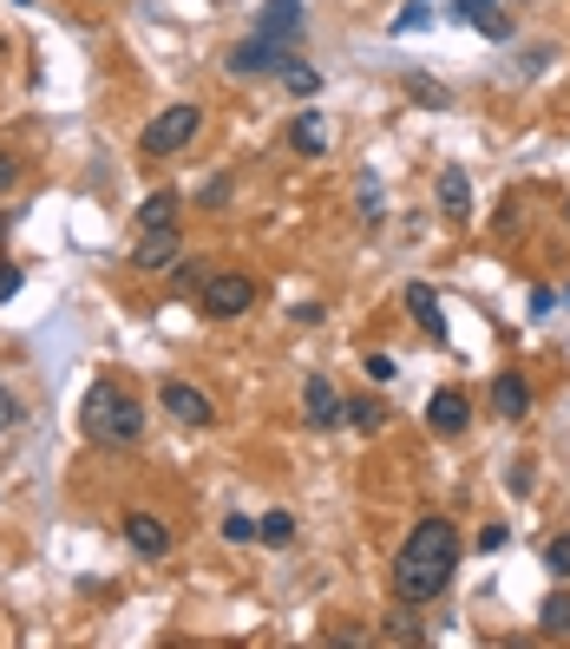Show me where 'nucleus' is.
<instances>
[{"label": "nucleus", "instance_id": "obj_17", "mask_svg": "<svg viewBox=\"0 0 570 649\" xmlns=\"http://www.w3.org/2000/svg\"><path fill=\"white\" fill-rule=\"evenodd\" d=\"M538 630H544V637H570V590H551V597L538 604Z\"/></svg>", "mask_w": 570, "mask_h": 649}, {"label": "nucleus", "instance_id": "obj_7", "mask_svg": "<svg viewBox=\"0 0 570 649\" xmlns=\"http://www.w3.org/2000/svg\"><path fill=\"white\" fill-rule=\"evenodd\" d=\"M427 427L439 439H459V433L472 427V400H466V387H439L427 400Z\"/></svg>", "mask_w": 570, "mask_h": 649}, {"label": "nucleus", "instance_id": "obj_25", "mask_svg": "<svg viewBox=\"0 0 570 649\" xmlns=\"http://www.w3.org/2000/svg\"><path fill=\"white\" fill-rule=\"evenodd\" d=\"M223 538H230V545H250V538H256V518L230 511V518H223Z\"/></svg>", "mask_w": 570, "mask_h": 649}, {"label": "nucleus", "instance_id": "obj_31", "mask_svg": "<svg viewBox=\"0 0 570 649\" xmlns=\"http://www.w3.org/2000/svg\"><path fill=\"white\" fill-rule=\"evenodd\" d=\"M13 178H20V164H13V158H7V151H0V191H7V184H13Z\"/></svg>", "mask_w": 570, "mask_h": 649}, {"label": "nucleus", "instance_id": "obj_27", "mask_svg": "<svg viewBox=\"0 0 570 649\" xmlns=\"http://www.w3.org/2000/svg\"><path fill=\"white\" fill-rule=\"evenodd\" d=\"M13 427H20V400L0 387V433H13Z\"/></svg>", "mask_w": 570, "mask_h": 649}, {"label": "nucleus", "instance_id": "obj_19", "mask_svg": "<svg viewBox=\"0 0 570 649\" xmlns=\"http://www.w3.org/2000/svg\"><path fill=\"white\" fill-rule=\"evenodd\" d=\"M171 211H177V197H171V191H151V197L139 204V230H164Z\"/></svg>", "mask_w": 570, "mask_h": 649}, {"label": "nucleus", "instance_id": "obj_1", "mask_svg": "<svg viewBox=\"0 0 570 649\" xmlns=\"http://www.w3.org/2000/svg\"><path fill=\"white\" fill-rule=\"evenodd\" d=\"M452 565H459V531H452V518H420L414 525V538L400 545V558H394V590H400V604H432L446 584H452Z\"/></svg>", "mask_w": 570, "mask_h": 649}, {"label": "nucleus", "instance_id": "obj_8", "mask_svg": "<svg viewBox=\"0 0 570 649\" xmlns=\"http://www.w3.org/2000/svg\"><path fill=\"white\" fill-rule=\"evenodd\" d=\"M177 256H184V243H177V230L164 223V230H144L139 250H132V263H139L144 276H164V270H177Z\"/></svg>", "mask_w": 570, "mask_h": 649}, {"label": "nucleus", "instance_id": "obj_15", "mask_svg": "<svg viewBox=\"0 0 570 649\" xmlns=\"http://www.w3.org/2000/svg\"><path fill=\"white\" fill-rule=\"evenodd\" d=\"M288 151H302V158H322V151H328V119H322V112H302V119L288 125Z\"/></svg>", "mask_w": 570, "mask_h": 649}, {"label": "nucleus", "instance_id": "obj_29", "mask_svg": "<svg viewBox=\"0 0 570 649\" xmlns=\"http://www.w3.org/2000/svg\"><path fill=\"white\" fill-rule=\"evenodd\" d=\"M367 374L374 381H394V355H367Z\"/></svg>", "mask_w": 570, "mask_h": 649}, {"label": "nucleus", "instance_id": "obj_23", "mask_svg": "<svg viewBox=\"0 0 570 649\" xmlns=\"http://www.w3.org/2000/svg\"><path fill=\"white\" fill-rule=\"evenodd\" d=\"M380 643H420V623H414V610H394V617H387V630H380Z\"/></svg>", "mask_w": 570, "mask_h": 649}, {"label": "nucleus", "instance_id": "obj_14", "mask_svg": "<svg viewBox=\"0 0 570 649\" xmlns=\"http://www.w3.org/2000/svg\"><path fill=\"white\" fill-rule=\"evenodd\" d=\"M432 191H439V211H446V216H472V178H466L459 164H446Z\"/></svg>", "mask_w": 570, "mask_h": 649}, {"label": "nucleus", "instance_id": "obj_2", "mask_svg": "<svg viewBox=\"0 0 570 649\" xmlns=\"http://www.w3.org/2000/svg\"><path fill=\"white\" fill-rule=\"evenodd\" d=\"M85 433H92L99 446H139L144 407L119 387V381H92V394H85Z\"/></svg>", "mask_w": 570, "mask_h": 649}, {"label": "nucleus", "instance_id": "obj_3", "mask_svg": "<svg viewBox=\"0 0 570 649\" xmlns=\"http://www.w3.org/2000/svg\"><path fill=\"white\" fill-rule=\"evenodd\" d=\"M204 132V105L197 99H177V105H164L151 125H144V158H177V151H191V139Z\"/></svg>", "mask_w": 570, "mask_h": 649}, {"label": "nucleus", "instance_id": "obj_18", "mask_svg": "<svg viewBox=\"0 0 570 649\" xmlns=\"http://www.w3.org/2000/svg\"><path fill=\"white\" fill-rule=\"evenodd\" d=\"M342 420H348L355 433H380V427H387V407H380V400H360V394H355V400H342Z\"/></svg>", "mask_w": 570, "mask_h": 649}, {"label": "nucleus", "instance_id": "obj_32", "mask_svg": "<svg viewBox=\"0 0 570 649\" xmlns=\"http://www.w3.org/2000/svg\"><path fill=\"white\" fill-rule=\"evenodd\" d=\"M564 216H570V204H564Z\"/></svg>", "mask_w": 570, "mask_h": 649}, {"label": "nucleus", "instance_id": "obj_16", "mask_svg": "<svg viewBox=\"0 0 570 649\" xmlns=\"http://www.w3.org/2000/svg\"><path fill=\"white\" fill-rule=\"evenodd\" d=\"M256 33H269V40H295V33H302V0H269L263 20H256Z\"/></svg>", "mask_w": 570, "mask_h": 649}, {"label": "nucleus", "instance_id": "obj_9", "mask_svg": "<svg viewBox=\"0 0 570 649\" xmlns=\"http://www.w3.org/2000/svg\"><path fill=\"white\" fill-rule=\"evenodd\" d=\"M119 531H125V545H132L139 558H164V551H171V525H164V518H151V511H125V518H119Z\"/></svg>", "mask_w": 570, "mask_h": 649}, {"label": "nucleus", "instance_id": "obj_5", "mask_svg": "<svg viewBox=\"0 0 570 649\" xmlns=\"http://www.w3.org/2000/svg\"><path fill=\"white\" fill-rule=\"evenodd\" d=\"M283 67H288V40H269V33H256V40H243L230 53L236 79H263V72H283Z\"/></svg>", "mask_w": 570, "mask_h": 649}, {"label": "nucleus", "instance_id": "obj_6", "mask_svg": "<svg viewBox=\"0 0 570 649\" xmlns=\"http://www.w3.org/2000/svg\"><path fill=\"white\" fill-rule=\"evenodd\" d=\"M157 407H164L171 420H184V427H211L216 420L211 394H197L191 381H164V387H157Z\"/></svg>", "mask_w": 570, "mask_h": 649}, {"label": "nucleus", "instance_id": "obj_21", "mask_svg": "<svg viewBox=\"0 0 570 649\" xmlns=\"http://www.w3.org/2000/svg\"><path fill=\"white\" fill-rule=\"evenodd\" d=\"M256 538H263V545H295V511H269V518L256 525Z\"/></svg>", "mask_w": 570, "mask_h": 649}, {"label": "nucleus", "instance_id": "obj_28", "mask_svg": "<svg viewBox=\"0 0 570 649\" xmlns=\"http://www.w3.org/2000/svg\"><path fill=\"white\" fill-rule=\"evenodd\" d=\"M505 538H511L505 525H486V531H479V551H505Z\"/></svg>", "mask_w": 570, "mask_h": 649}, {"label": "nucleus", "instance_id": "obj_26", "mask_svg": "<svg viewBox=\"0 0 570 649\" xmlns=\"http://www.w3.org/2000/svg\"><path fill=\"white\" fill-rule=\"evenodd\" d=\"M414 27H427V7H420V0H407V7L394 13V33H414Z\"/></svg>", "mask_w": 570, "mask_h": 649}, {"label": "nucleus", "instance_id": "obj_30", "mask_svg": "<svg viewBox=\"0 0 570 649\" xmlns=\"http://www.w3.org/2000/svg\"><path fill=\"white\" fill-rule=\"evenodd\" d=\"M13 288H20V270H13V263H0V302H7Z\"/></svg>", "mask_w": 570, "mask_h": 649}, {"label": "nucleus", "instance_id": "obj_11", "mask_svg": "<svg viewBox=\"0 0 570 649\" xmlns=\"http://www.w3.org/2000/svg\"><path fill=\"white\" fill-rule=\"evenodd\" d=\"M452 20H472L486 40H511V20H505L499 0H452Z\"/></svg>", "mask_w": 570, "mask_h": 649}, {"label": "nucleus", "instance_id": "obj_12", "mask_svg": "<svg viewBox=\"0 0 570 649\" xmlns=\"http://www.w3.org/2000/svg\"><path fill=\"white\" fill-rule=\"evenodd\" d=\"M407 315L427 328V342H446V315H439V295H432V283H407Z\"/></svg>", "mask_w": 570, "mask_h": 649}, {"label": "nucleus", "instance_id": "obj_24", "mask_svg": "<svg viewBox=\"0 0 570 649\" xmlns=\"http://www.w3.org/2000/svg\"><path fill=\"white\" fill-rule=\"evenodd\" d=\"M407 92H414L420 105H432V112H446V105H452V99H446V85H432V79H420V72L407 79Z\"/></svg>", "mask_w": 570, "mask_h": 649}, {"label": "nucleus", "instance_id": "obj_22", "mask_svg": "<svg viewBox=\"0 0 570 649\" xmlns=\"http://www.w3.org/2000/svg\"><path fill=\"white\" fill-rule=\"evenodd\" d=\"M544 571L558 577V584H570V531H558V538L544 545Z\"/></svg>", "mask_w": 570, "mask_h": 649}, {"label": "nucleus", "instance_id": "obj_10", "mask_svg": "<svg viewBox=\"0 0 570 649\" xmlns=\"http://www.w3.org/2000/svg\"><path fill=\"white\" fill-rule=\"evenodd\" d=\"M302 414H308V427H342V394H335L328 374H308V387H302Z\"/></svg>", "mask_w": 570, "mask_h": 649}, {"label": "nucleus", "instance_id": "obj_13", "mask_svg": "<svg viewBox=\"0 0 570 649\" xmlns=\"http://www.w3.org/2000/svg\"><path fill=\"white\" fill-rule=\"evenodd\" d=\"M492 414H499V420H525V414H531V381H525V374H499V381H492Z\"/></svg>", "mask_w": 570, "mask_h": 649}, {"label": "nucleus", "instance_id": "obj_4", "mask_svg": "<svg viewBox=\"0 0 570 649\" xmlns=\"http://www.w3.org/2000/svg\"><path fill=\"white\" fill-rule=\"evenodd\" d=\"M250 308H256V283H250V276H236V270L204 276V315H211V322H236V315H250Z\"/></svg>", "mask_w": 570, "mask_h": 649}, {"label": "nucleus", "instance_id": "obj_20", "mask_svg": "<svg viewBox=\"0 0 570 649\" xmlns=\"http://www.w3.org/2000/svg\"><path fill=\"white\" fill-rule=\"evenodd\" d=\"M283 85L295 92V99H315V92H322V72L302 67V60H288V67H283Z\"/></svg>", "mask_w": 570, "mask_h": 649}]
</instances>
